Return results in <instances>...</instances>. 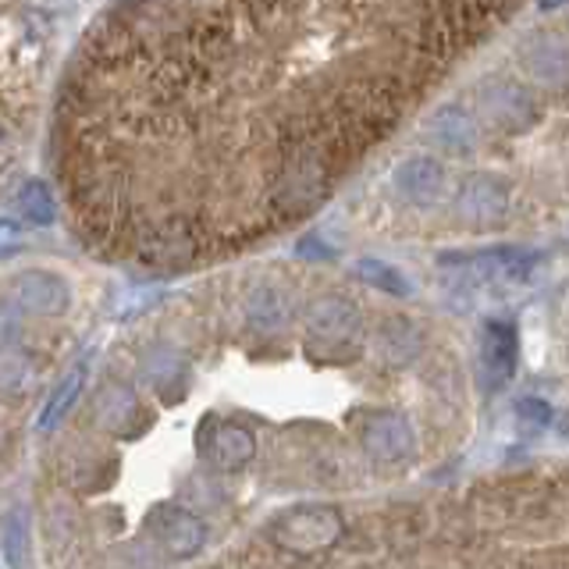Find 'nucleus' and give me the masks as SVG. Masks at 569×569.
<instances>
[{"instance_id": "obj_1", "label": "nucleus", "mask_w": 569, "mask_h": 569, "mask_svg": "<svg viewBox=\"0 0 569 569\" xmlns=\"http://www.w3.org/2000/svg\"><path fill=\"white\" fill-rule=\"evenodd\" d=\"M224 569H569V467L512 470L381 509L317 559L263 538Z\"/></svg>"}, {"instance_id": "obj_2", "label": "nucleus", "mask_w": 569, "mask_h": 569, "mask_svg": "<svg viewBox=\"0 0 569 569\" xmlns=\"http://www.w3.org/2000/svg\"><path fill=\"white\" fill-rule=\"evenodd\" d=\"M50 14L32 0H0V178L22 153L50 71Z\"/></svg>"}, {"instance_id": "obj_3", "label": "nucleus", "mask_w": 569, "mask_h": 569, "mask_svg": "<svg viewBox=\"0 0 569 569\" xmlns=\"http://www.w3.org/2000/svg\"><path fill=\"white\" fill-rule=\"evenodd\" d=\"M349 520L346 512L338 506H292L284 509L281 516H274L267 523L263 538L271 541L274 548H281L284 556H296V559H317L331 551L338 541L346 538Z\"/></svg>"}, {"instance_id": "obj_4", "label": "nucleus", "mask_w": 569, "mask_h": 569, "mask_svg": "<svg viewBox=\"0 0 569 569\" xmlns=\"http://www.w3.org/2000/svg\"><path fill=\"white\" fill-rule=\"evenodd\" d=\"M520 64L530 82L545 89L569 86V40L562 32H533L520 43Z\"/></svg>"}, {"instance_id": "obj_5", "label": "nucleus", "mask_w": 569, "mask_h": 569, "mask_svg": "<svg viewBox=\"0 0 569 569\" xmlns=\"http://www.w3.org/2000/svg\"><path fill=\"white\" fill-rule=\"evenodd\" d=\"M360 441H363V452L373 462H402V459L413 456V431H409L406 417L396 413V409H381V413H373L363 423Z\"/></svg>"}, {"instance_id": "obj_6", "label": "nucleus", "mask_w": 569, "mask_h": 569, "mask_svg": "<svg viewBox=\"0 0 569 569\" xmlns=\"http://www.w3.org/2000/svg\"><path fill=\"white\" fill-rule=\"evenodd\" d=\"M456 210L470 224H498L509 213V189L495 174H473L459 186Z\"/></svg>"}, {"instance_id": "obj_7", "label": "nucleus", "mask_w": 569, "mask_h": 569, "mask_svg": "<svg viewBox=\"0 0 569 569\" xmlns=\"http://www.w3.org/2000/svg\"><path fill=\"white\" fill-rule=\"evenodd\" d=\"M150 530L160 541V548H168L174 559H192L196 551L207 545V527L200 523V516H192L178 506H160L150 516Z\"/></svg>"}, {"instance_id": "obj_8", "label": "nucleus", "mask_w": 569, "mask_h": 569, "mask_svg": "<svg viewBox=\"0 0 569 569\" xmlns=\"http://www.w3.org/2000/svg\"><path fill=\"white\" fill-rule=\"evenodd\" d=\"M480 111H485L498 129L520 132L538 118V103L520 82H488L480 89Z\"/></svg>"}, {"instance_id": "obj_9", "label": "nucleus", "mask_w": 569, "mask_h": 569, "mask_svg": "<svg viewBox=\"0 0 569 569\" xmlns=\"http://www.w3.org/2000/svg\"><path fill=\"white\" fill-rule=\"evenodd\" d=\"M11 302L32 317H58L68 307V289L50 271H22L11 281Z\"/></svg>"}, {"instance_id": "obj_10", "label": "nucleus", "mask_w": 569, "mask_h": 569, "mask_svg": "<svg viewBox=\"0 0 569 569\" xmlns=\"http://www.w3.org/2000/svg\"><path fill=\"white\" fill-rule=\"evenodd\" d=\"M391 182H396L402 200H409L413 207H431L445 196L449 178H445V168L435 157H406L396 174H391Z\"/></svg>"}, {"instance_id": "obj_11", "label": "nucleus", "mask_w": 569, "mask_h": 569, "mask_svg": "<svg viewBox=\"0 0 569 569\" xmlns=\"http://www.w3.org/2000/svg\"><path fill=\"white\" fill-rule=\"evenodd\" d=\"M485 373L491 388H506L516 373V360H520V335L509 320H491L485 328Z\"/></svg>"}, {"instance_id": "obj_12", "label": "nucleus", "mask_w": 569, "mask_h": 569, "mask_svg": "<svg viewBox=\"0 0 569 569\" xmlns=\"http://www.w3.org/2000/svg\"><path fill=\"white\" fill-rule=\"evenodd\" d=\"M307 328L313 338H320V342H335V346L349 342V338L360 331V310L342 296H325L310 307Z\"/></svg>"}, {"instance_id": "obj_13", "label": "nucleus", "mask_w": 569, "mask_h": 569, "mask_svg": "<svg viewBox=\"0 0 569 569\" xmlns=\"http://www.w3.org/2000/svg\"><path fill=\"white\" fill-rule=\"evenodd\" d=\"M203 452L218 470H239L257 456V438L239 423H213L203 441Z\"/></svg>"}, {"instance_id": "obj_14", "label": "nucleus", "mask_w": 569, "mask_h": 569, "mask_svg": "<svg viewBox=\"0 0 569 569\" xmlns=\"http://www.w3.org/2000/svg\"><path fill=\"white\" fill-rule=\"evenodd\" d=\"M427 132L435 136V142L449 153H470L480 142V124L473 114H467L456 103H445L427 121Z\"/></svg>"}, {"instance_id": "obj_15", "label": "nucleus", "mask_w": 569, "mask_h": 569, "mask_svg": "<svg viewBox=\"0 0 569 569\" xmlns=\"http://www.w3.org/2000/svg\"><path fill=\"white\" fill-rule=\"evenodd\" d=\"M292 317V302L281 289H257L246 299V320L260 331H278L289 325Z\"/></svg>"}, {"instance_id": "obj_16", "label": "nucleus", "mask_w": 569, "mask_h": 569, "mask_svg": "<svg viewBox=\"0 0 569 569\" xmlns=\"http://www.w3.org/2000/svg\"><path fill=\"white\" fill-rule=\"evenodd\" d=\"M18 210H22V218L29 224H50L58 218V196L40 178H29L22 192H18Z\"/></svg>"}, {"instance_id": "obj_17", "label": "nucleus", "mask_w": 569, "mask_h": 569, "mask_svg": "<svg viewBox=\"0 0 569 569\" xmlns=\"http://www.w3.org/2000/svg\"><path fill=\"white\" fill-rule=\"evenodd\" d=\"M356 278L367 281L370 289L388 292V296H409V292H413V284H409V278L399 271V267H391L385 260H373V257H363L360 263H356Z\"/></svg>"}, {"instance_id": "obj_18", "label": "nucleus", "mask_w": 569, "mask_h": 569, "mask_svg": "<svg viewBox=\"0 0 569 569\" xmlns=\"http://www.w3.org/2000/svg\"><path fill=\"white\" fill-rule=\"evenodd\" d=\"M82 373H86V363L71 367V370L64 373V378H61V385H58V391H53V396H50V406H47V413H43V420H40L43 431H53V423H58V420L68 413V406L79 399Z\"/></svg>"}, {"instance_id": "obj_19", "label": "nucleus", "mask_w": 569, "mask_h": 569, "mask_svg": "<svg viewBox=\"0 0 569 569\" xmlns=\"http://www.w3.org/2000/svg\"><path fill=\"white\" fill-rule=\"evenodd\" d=\"M4 545H8V566L11 569H29V523H26V512L14 509L11 520L4 527Z\"/></svg>"}, {"instance_id": "obj_20", "label": "nucleus", "mask_w": 569, "mask_h": 569, "mask_svg": "<svg viewBox=\"0 0 569 569\" xmlns=\"http://www.w3.org/2000/svg\"><path fill=\"white\" fill-rule=\"evenodd\" d=\"M516 417H520V423L530 427V431H545L551 423V406L541 399H523L520 409H516Z\"/></svg>"}, {"instance_id": "obj_21", "label": "nucleus", "mask_w": 569, "mask_h": 569, "mask_svg": "<svg viewBox=\"0 0 569 569\" xmlns=\"http://www.w3.org/2000/svg\"><path fill=\"white\" fill-rule=\"evenodd\" d=\"M18 246H22V228L14 221H0V257H8Z\"/></svg>"}, {"instance_id": "obj_22", "label": "nucleus", "mask_w": 569, "mask_h": 569, "mask_svg": "<svg viewBox=\"0 0 569 569\" xmlns=\"http://www.w3.org/2000/svg\"><path fill=\"white\" fill-rule=\"evenodd\" d=\"M566 0H541V8H562Z\"/></svg>"}]
</instances>
